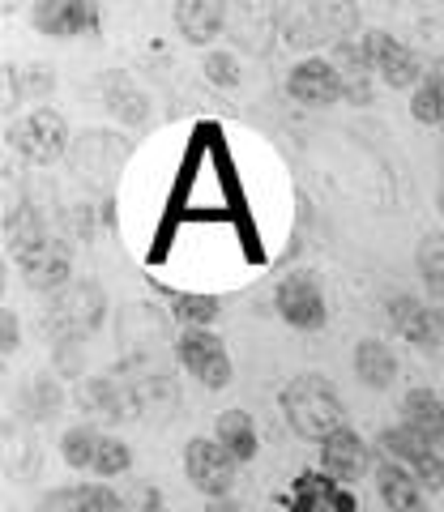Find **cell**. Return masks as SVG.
I'll use <instances>...</instances> for the list:
<instances>
[{
	"label": "cell",
	"instance_id": "obj_6",
	"mask_svg": "<svg viewBox=\"0 0 444 512\" xmlns=\"http://www.w3.org/2000/svg\"><path fill=\"white\" fill-rule=\"evenodd\" d=\"M184 474L201 495H210V500H227L231 487H235V474H240V461H235L218 440H188Z\"/></svg>",
	"mask_w": 444,
	"mask_h": 512
},
{
	"label": "cell",
	"instance_id": "obj_24",
	"mask_svg": "<svg viewBox=\"0 0 444 512\" xmlns=\"http://www.w3.org/2000/svg\"><path fill=\"white\" fill-rule=\"evenodd\" d=\"M77 402H82L86 414H107V419H124V414H137V410H133V393L124 389V384L107 380V376L82 384Z\"/></svg>",
	"mask_w": 444,
	"mask_h": 512
},
{
	"label": "cell",
	"instance_id": "obj_5",
	"mask_svg": "<svg viewBox=\"0 0 444 512\" xmlns=\"http://www.w3.org/2000/svg\"><path fill=\"white\" fill-rule=\"evenodd\" d=\"M274 308L291 329H304V333L325 329V320H329L325 291H321V282H316V274H308V269H295V274H287L278 282Z\"/></svg>",
	"mask_w": 444,
	"mask_h": 512
},
{
	"label": "cell",
	"instance_id": "obj_12",
	"mask_svg": "<svg viewBox=\"0 0 444 512\" xmlns=\"http://www.w3.org/2000/svg\"><path fill=\"white\" fill-rule=\"evenodd\" d=\"M30 26L47 39H77L99 30V5H82V0H39L30 9Z\"/></svg>",
	"mask_w": 444,
	"mask_h": 512
},
{
	"label": "cell",
	"instance_id": "obj_11",
	"mask_svg": "<svg viewBox=\"0 0 444 512\" xmlns=\"http://www.w3.org/2000/svg\"><path fill=\"white\" fill-rule=\"evenodd\" d=\"M69 146V124L60 111L39 107L18 124V150L30 158V163H56Z\"/></svg>",
	"mask_w": 444,
	"mask_h": 512
},
{
	"label": "cell",
	"instance_id": "obj_18",
	"mask_svg": "<svg viewBox=\"0 0 444 512\" xmlns=\"http://www.w3.org/2000/svg\"><path fill=\"white\" fill-rule=\"evenodd\" d=\"M171 18H176V30L188 43L210 47L227 26V5H218V0H176Z\"/></svg>",
	"mask_w": 444,
	"mask_h": 512
},
{
	"label": "cell",
	"instance_id": "obj_32",
	"mask_svg": "<svg viewBox=\"0 0 444 512\" xmlns=\"http://www.w3.org/2000/svg\"><path fill=\"white\" fill-rule=\"evenodd\" d=\"M205 512H244V508H240V504H235L231 495H227V500H210V504H205Z\"/></svg>",
	"mask_w": 444,
	"mask_h": 512
},
{
	"label": "cell",
	"instance_id": "obj_31",
	"mask_svg": "<svg viewBox=\"0 0 444 512\" xmlns=\"http://www.w3.org/2000/svg\"><path fill=\"white\" fill-rule=\"evenodd\" d=\"M22 342L18 333V316H13V308H0V355H13Z\"/></svg>",
	"mask_w": 444,
	"mask_h": 512
},
{
	"label": "cell",
	"instance_id": "obj_22",
	"mask_svg": "<svg viewBox=\"0 0 444 512\" xmlns=\"http://www.w3.org/2000/svg\"><path fill=\"white\" fill-rule=\"evenodd\" d=\"M214 440L227 448V453L240 461V466L257 457V448H261V440H257V423H252V414H248V410H222L218 419H214Z\"/></svg>",
	"mask_w": 444,
	"mask_h": 512
},
{
	"label": "cell",
	"instance_id": "obj_16",
	"mask_svg": "<svg viewBox=\"0 0 444 512\" xmlns=\"http://www.w3.org/2000/svg\"><path fill=\"white\" fill-rule=\"evenodd\" d=\"M389 320L410 346H440L444 342V320L427 308L419 295H393L389 299Z\"/></svg>",
	"mask_w": 444,
	"mask_h": 512
},
{
	"label": "cell",
	"instance_id": "obj_8",
	"mask_svg": "<svg viewBox=\"0 0 444 512\" xmlns=\"http://www.w3.org/2000/svg\"><path fill=\"white\" fill-rule=\"evenodd\" d=\"M363 56H368V69L385 86H393V90H406V86H419L423 82L419 56L410 52L402 39H393L389 30H368V35H363Z\"/></svg>",
	"mask_w": 444,
	"mask_h": 512
},
{
	"label": "cell",
	"instance_id": "obj_10",
	"mask_svg": "<svg viewBox=\"0 0 444 512\" xmlns=\"http://www.w3.org/2000/svg\"><path fill=\"white\" fill-rule=\"evenodd\" d=\"M287 512H359V500L325 470H304L287 491Z\"/></svg>",
	"mask_w": 444,
	"mask_h": 512
},
{
	"label": "cell",
	"instance_id": "obj_20",
	"mask_svg": "<svg viewBox=\"0 0 444 512\" xmlns=\"http://www.w3.org/2000/svg\"><path fill=\"white\" fill-rule=\"evenodd\" d=\"M402 423L444 453V397H436L432 389H410L402 402Z\"/></svg>",
	"mask_w": 444,
	"mask_h": 512
},
{
	"label": "cell",
	"instance_id": "obj_33",
	"mask_svg": "<svg viewBox=\"0 0 444 512\" xmlns=\"http://www.w3.org/2000/svg\"><path fill=\"white\" fill-rule=\"evenodd\" d=\"M440 218H444V184H440Z\"/></svg>",
	"mask_w": 444,
	"mask_h": 512
},
{
	"label": "cell",
	"instance_id": "obj_2",
	"mask_svg": "<svg viewBox=\"0 0 444 512\" xmlns=\"http://www.w3.org/2000/svg\"><path fill=\"white\" fill-rule=\"evenodd\" d=\"M60 457H65V466L82 470V474H99V478H116L133 466V448L124 444L120 436H107L99 427H69L65 436H60Z\"/></svg>",
	"mask_w": 444,
	"mask_h": 512
},
{
	"label": "cell",
	"instance_id": "obj_1",
	"mask_svg": "<svg viewBox=\"0 0 444 512\" xmlns=\"http://www.w3.org/2000/svg\"><path fill=\"white\" fill-rule=\"evenodd\" d=\"M278 406H282V414H287L291 431L308 444H325L333 431L346 427V406H342L338 389L316 372L287 380V389L278 393Z\"/></svg>",
	"mask_w": 444,
	"mask_h": 512
},
{
	"label": "cell",
	"instance_id": "obj_14",
	"mask_svg": "<svg viewBox=\"0 0 444 512\" xmlns=\"http://www.w3.org/2000/svg\"><path fill=\"white\" fill-rule=\"evenodd\" d=\"M124 154H129V146H124V141H116L111 133H90V137L77 141L69 158H73V171L82 175L86 184L107 188V184L120 175Z\"/></svg>",
	"mask_w": 444,
	"mask_h": 512
},
{
	"label": "cell",
	"instance_id": "obj_19",
	"mask_svg": "<svg viewBox=\"0 0 444 512\" xmlns=\"http://www.w3.org/2000/svg\"><path fill=\"white\" fill-rule=\"evenodd\" d=\"M43 512H129V508L111 487L82 483V487H56L43 500Z\"/></svg>",
	"mask_w": 444,
	"mask_h": 512
},
{
	"label": "cell",
	"instance_id": "obj_21",
	"mask_svg": "<svg viewBox=\"0 0 444 512\" xmlns=\"http://www.w3.org/2000/svg\"><path fill=\"white\" fill-rule=\"evenodd\" d=\"M355 376L359 384H368V389H393V380H398V355L380 342V338H363L355 346Z\"/></svg>",
	"mask_w": 444,
	"mask_h": 512
},
{
	"label": "cell",
	"instance_id": "obj_29",
	"mask_svg": "<svg viewBox=\"0 0 444 512\" xmlns=\"http://www.w3.org/2000/svg\"><path fill=\"white\" fill-rule=\"evenodd\" d=\"M26 402H30V410H35V419H52V414L60 410V389L52 380H35L30 393H26Z\"/></svg>",
	"mask_w": 444,
	"mask_h": 512
},
{
	"label": "cell",
	"instance_id": "obj_34",
	"mask_svg": "<svg viewBox=\"0 0 444 512\" xmlns=\"http://www.w3.org/2000/svg\"><path fill=\"white\" fill-rule=\"evenodd\" d=\"M158 512H163V508H158Z\"/></svg>",
	"mask_w": 444,
	"mask_h": 512
},
{
	"label": "cell",
	"instance_id": "obj_23",
	"mask_svg": "<svg viewBox=\"0 0 444 512\" xmlns=\"http://www.w3.org/2000/svg\"><path fill=\"white\" fill-rule=\"evenodd\" d=\"M103 103H107L111 116L124 120V124H146V116H150L146 94H141L124 73H107L103 77Z\"/></svg>",
	"mask_w": 444,
	"mask_h": 512
},
{
	"label": "cell",
	"instance_id": "obj_15",
	"mask_svg": "<svg viewBox=\"0 0 444 512\" xmlns=\"http://www.w3.org/2000/svg\"><path fill=\"white\" fill-rule=\"evenodd\" d=\"M321 470L338 483H359L372 470V448L355 427H342L321 444Z\"/></svg>",
	"mask_w": 444,
	"mask_h": 512
},
{
	"label": "cell",
	"instance_id": "obj_4",
	"mask_svg": "<svg viewBox=\"0 0 444 512\" xmlns=\"http://www.w3.org/2000/svg\"><path fill=\"white\" fill-rule=\"evenodd\" d=\"M176 359L197 384H205V389H227L231 376H235L227 342H222L218 333H210V329H180Z\"/></svg>",
	"mask_w": 444,
	"mask_h": 512
},
{
	"label": "cell",
	"instance_id": "obj_26",
	"mask_svg": "<svg viewBox=\"0 0 444 512\" xmlns=\"http://www.w3.org/2000/svg\"><path fill=\"white\" fill-rule=\"evenodd\" d=\"M222 303L214 295H197V291H171V316L180 320L184 329H205L214 325Z\"/></svg>",
	"mask_w": 444,
	"mask_h": 512
},
{
	"label": "cell",
	"instance_id": "obj_30",
	"mask_svg": "<svg viewBox=\"0 0 444 512\" xmlns=\"http://www.w3.org/2000/svg\"><path fill=\"white\" fill-rule=\"evenodd\" d=\"M77 355H82V338H56V367H60L65 376H77V372H82Z\"/></svg>",
	"mask_w": 444,
	"mask_h": 512
},
{
	"label": "cell",
	"instance_id": "obj_3",
	"mask_svg": "<svg viewBox=\"0 0 444 512\" xmlns=\"http://www.w3.org/2000/svg\"><path fill=\"white\" fill-rule=\"evenodd\" d=\"M376 448H380V457L393 461V466H402L406 474H415L432 495L444 491V453L436 444H427L419 431H410L406 423L385 427L376 436Z\"/></svg>",
	"mask_w": 444,
	"mask_h": 512
},
{
	"label": "cell",
	"instance_id": "obj_13",
	"mask_svg": "<svg viewBox=\"0 0 444 512\" xmlns=\"http://www.w3.org/2000/svg\"><path fill=\"white\" fill-rule=\"evenodd\" d=\"M18 269H22V278L30 291H65V282H69V269H73V256H69V244L65 239H52L47 235L43 244H35L30 252L18 256Z\"/></svg>",
	"mask_w": 444,
	"mask_h": 512
},
{
	"label": "cell",
	"instance_id": "obj_9",
	"mask_svg": "<svg viewBox=\"0 0 444 512\" xmlns=\"http://www.w3.org/2000/svg\"><path fill=\"white\" fill-rule=\"evenodd\" d=\"M287 94L304 107H333V103L346 99V77L333 60L308 56L287 73Z\"/></svg>",
	"mask_w": 444,
	"mask_h": 512
},
{
	"label": "cell",
	"instance_id": "obj_27",
	"mask_svg": "<svg viewBox=\"0 0 444 512\" xmlns=\"http://www.w3.org/2000/svg\"><path fill=\"white\" fill-rule=\"evenodd\" d=\"M415 269L423 286L444 303V235H423L415 248Z\"/></svg>",
	"mask_w": 444,
	"mask_h": 512
},
{
	"label": "cell",
	"instance_id": "obj_25",
	"mask_svg": "<svg viewBox=\"0 0 444 512\" xmlns=\"http://www.w3.org/2000/svg\"><path fill=\"white\" fill-rule=\"evenodd\" d=\"M410 116L419 124H444V69H432L410 94Z\"/></svg>",
	"mask_w": 444,
	"mask_h": 512
},
{
	"label": "cell",
	"instance_id": "obj_7",
	"mask_svg": "<svg viewBox=\"0 0 444 512\" xmlns=\"http://www.w3.org/2000/svg\"><path fill=\"white\" fill-rule=\"evenodd\" d=\"M103 312H107V299H103V286L94 278L65 286V291H56V299H52L56 338H86V333L103 320Z\"/></svg>",
	"mask_w": 444,
	"mask_h": 512
},
{
	"label": "cell",
	"instance_id": "obj_28",
	"mask_svg": "<svg viewBox=\"0 0 444 512\" xmlns=\"http://www.w3.org/2000/svg\"><path fill=\"white\" fill-rule=\"evenodd\" d=\"M205 77H210L214 86H222V90H235V86L244 82L235 52H205Z\"/></svg>",
	"mask_w": 444,
	"mask_h": 512
},
{
	"label": "cell",
	"instance_id": "obj_17",
	"mask_svg": "<svg viewBox=\"0 0 444 512\" xmlns=\"http://www.w3.org/2000/svg\"><path fill=\"white\" fill-rule=\"evenodd\" d=\"M376 491H380V500H385L389 512H432V504H427L432 491H427L415 474L393 466L389 457L376 461Z\"/></svg>",
	"mask_w": 444,
	"mask_h": 512
}]
</instances>
